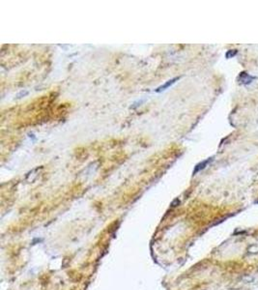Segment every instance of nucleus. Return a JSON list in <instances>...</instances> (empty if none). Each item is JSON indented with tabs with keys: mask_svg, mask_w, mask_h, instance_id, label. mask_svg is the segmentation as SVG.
<instances>
[{
	"mask_svg": "<svg viewBox=\"0 0 258 290\" xmlns=\"http://www.w3.org/2000/svg\"><path fill=\"white\" fill-rule=\"evenodd\" d=\"M254 77H251V75H248V73L246 72H242L238 77V81L240 84H244V85H248L249 83H251L252 81L254 79Z\"/></svg>",
	"mask_w": 258,
	"mask_h": 290,
	"instance_id": "obj_1",
	"label": "nucleus"
},
{
	"mask_svg": "<svg viewBox=\"0 0 258 290\" xmlns=\"http://www.w3.org/2000/svg\"><path fill=\"white\" fill-rule=\"evenodd\" d=\"M180 79V77H174V78H172V79H170V80H168L167 82H165L164 85H162V86H160V87H158L156 89V92H162V91H164L165 90V89H167L168 87H170L172 84H174V83L176 82L177 80Z\"/></svg>",
	"mask_w": 258,
	"mask_h": 290,
	"instance_id": "obj_2",
	"label": "nucleus"
},
{
	"mask_svg": "<svg viewBox=\"0 0 258 290\" xmlns=\"http://www.w3.org/2000/svg\"><path fill=\"white\" fill-rule=\"evenodd\" d=\"M210 162H211V159H210V160L208 159V160H206V161L202 162H200V164H198L196 165V166H195L194 171H193V174H195V173H197L198 171H200V170H201V169L205 168L206 165H207Z\"/></svg>",
	"mask_w": 258,
	"mask_h": 290,
	"instance_id": "obj_3",
	"label": "nucleus"
},
{
	"mask_svg": "<svg viewBox=\"0 0 258 290\" xmlns=\"http://www.w3.org/2000/svg\"><path fill=\"white\" fill-rule=\"evenodd\" d=\"M236 54H237V50H228L227 52H226L225 56H226V58H231L234 55H236Z\"/></svg>",
	"mask_w": 258,
	"mask_h": 290,
	"instance_id": "obj_4",
	"label": "nucleus"
}]
</instances>
